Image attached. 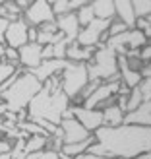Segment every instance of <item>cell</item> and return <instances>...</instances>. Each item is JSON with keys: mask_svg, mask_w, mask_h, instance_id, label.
Listing matches in <instances>:
<instances>
[{"mask_svg": "<svg viewBox=\"0 0 151 159\" xmlns=\"http://www.w3.org/2000/svg\"><path fill=\"white\" fill-rule=\"evenodd\" d=\"M93 136H95V144L87 152L93 155L138 159L145 153H151V126L122 124L118 128L103 126Z\"/></svg>", "mask_w": 151, "mask_h": 159, "instance_id": "1", "label": "cell"}, {"mask_svg": "<svg viewBox=\"0 0 151 159\" xmlns=\"http://www.w3.org/2000/svg\"><path fill=\"white\" fill-rule=\"evenodd\" d=\"M43 89V84L39 80L23 70L21 76L16 80V82L8 87V89L0 91V103H4L8 113H14V115H20L23 111H27L29 103L35 99V95Z\"/></svg>", "mask_w": 151, "mask_h": 159, "instance_id": "2", "label": "cell"}, {"mask_svg": "<svg viewBox=\"0 0 151 159\" xmlns=\"http://www.w3.org/2000/svg\"><path fill=\"white\" fill-rule=\"evenodd\" d=\"M70 107H72V101L64 95V91L51 93L49 89L43 87L35 95V99L29 103L27 118H45V120L60 126L62 118H64V115L68 113Z\"/></svg>", "mask_w": 151, "mask_h": 159, "instance_id": "3", "label": "cell"}, {"mask_svg": "<svg viewBox=\"0 0 151 159\" xmlns=\"http://www.w3.org/2000/svg\"><path fill=\"white\" fill-rule=\"evenodd\" d=\"M89 82H109L110 78L118 76V54L107 43L97 47L91 62L87 64Z\"/></svg>", "mask_w": 151, "mask_h": 159, "instance_id": "4", "label": "cell"}, {"mask_svg": "<svg viewBox=\"0 0 151 159\" xmlns=\"http://www.w3.org/2000/svg\"><path fill=\"white\" fill-rule=\"evenodd\" d=\"M62 78V91L70 101H76L79 93L85 89L89 84V74H87V64L82 62H68L64 72L60 74Z\"/></svg>", "mask_w": 151, "mask_h": 159, "instance_id": "5", "label": "cell"}, {"mask_svg": "<svg viewBox=\"0 0 151 159\" xmlns=\"http://www.w3.org/2000/svg\"><path fill=\"white\" fill-rule=\"evenodd\" d=\"M109 27L110 21L105 20H95L93 23H89L87 27H83L78 35V43L82 47H91V49H97L99 45L109 41Z\"/></svg>", "mask_w": 151, "mask_h": 159, "instance_id": "6", "label": "cell"}, {"mask_svg": "<svg viewBox=\"0 0 151 159\" xmlns=\"http://www.w3.org/2000/svg\"><path fill=\"white\" fill-rule=\"evenodd\" d=\"M23 20L29 27H41L43 23L56 21V16L52 12V2L51 0H33V4L23 12Z\"/></svg>", "mask_w": 151, "mask_h": 159, "instance_id": "7", "label": "cell"}, {"mask_svg": "<svg viewBox=\"0 0 151 159\" xmlns=\"http://www.w3.org/2000/svg\"><path fill=\"white\" fill-rule=\"evenodd\" d=\"M72 116L91 134H95L99 128L105 126V116H103V111L99 109H85L82 105H72Z\"/></svg>", "mask_w": 151, "mask_h": 159, "instance_id": "8", "label": "cell"}, {"mask_svg": "<svg viewBox=\"0 0 151 159\" xmlns=\"http://www.w3.org/2000/svg\"><path fill=\"white\" fill-rule=\"evenodd\" d=\"M27 31H29V25L25 23L23 18L16 20V21H10V23H8V29H6L4 45L6 47H12V49H16V51H20L21 47H25L29 43Z\"/></svg>", "mask_w": 151, "mask_h": 159, "instance_id": "9", "label": "cell"}, {"mask_svg": "<svg viewBox=\"0 0 151 159\" xmlns=\"http://www.w3.org/2000/svg\"><path fill=\"white\" fill-rule=\"evenodd\" d=\"M41 64H43V47L39 43H27L25 47L20 49V68L31 72Z\"/></svg>", "mask_w": 151, "mask_h": 159, "instance_id": "10", "label": "cell"}, {"mask_svg": "<svg viewBox=\"0 0 151 159\" xmlns=\"http://www.w3.org/2000/svg\"><path fill=\"white\" fill-rule=\"evenodd\" d=\"M60 128L64 132V144H79V142H85L93 136V134L89 130H85L76 118H62Z\"/></svg>", "mask_w": 151, "mask_h": 159, "instance_id": "11", "label": "cell"}, {"mask_svg": "<svg viewBox=\"0 0 151 159\" xmlns=\"http://www.w3.org/2000/svg\"><path fill=\"white\" fill-rule=\"evenodd\" d=\"M68 66V60H56V58H52V60H43V64L35 68V70H31V74H33L41 84H45L49 78L52 76H60L62 72H64V68Z\"/></svg>", "mask_w": 151, "mask_h": 159, "instance_id": "12", "label": "cell"}, {"mask_svg": "<svg viewBox=\"0 0 151 159\" xmlns=\"http://www.w3.org/2000/svg\"><path fill=\"white\" fill-rule=\"evenodd\" d=\"M56 25H58V31L68 39L70 43L78 41V35H79V31H82V25H79V21H78L76 12L66 14V16H62V18H56Z\"/></svg>", "mask_w": 151, "mask_h": 159, "instance_id": "13", "label": "cell"}, {"mask_svg": "<svg viewBox=\"0 0 151 159\" xmlns=\"http://www.w3.org/2000/svg\"><path fill=\"white\" fill-rule=\"evenodd\" d=\"M114 8H116V20H120L128 29L136 27V12H134V4L132 0H114Z\"/></svg>", "mask_w": 151, "mask_h": 159, "instance_id": "14", "label": "cell"}, {"mask_svg": "<svg viewBox=\"0 0 151 159\" xmlns=\"http://www.w3.org/2000/svg\"><path fill=\"white\" fill-rule=\"evenodd\" d=\"M97 49H91V47H82L78 41L68 45V52H66V60L68 62H82V64H89L93 54Z\"/></svg>", "mask_w": 151, "mask_h": 159, "instance_id": "15", "label": "cell"}, {"mask_svg": "<svg viewBox=\"0 0 151 159\" xmlns=\"http://www.w3.org/2000/svg\"><path fill=\"white\" fill-rule=\"evenodd\" d=\"M118 72H120V80L122 84L128 87V89H134V87H138L141 84V74L136 72V70H132L128 66V62H126V57H118Z\"/></svg>", "mask_w": 151, "mask_h": 159, "instance_id": "16", "label": "cell"}, {"mask_svg": "<svg viewBox=\"0 0 151 159\" xmlns=\"http://www.w3.org/2000/svg\"><path fill=\"white\" fill-rule=\"evenodd\" d=\"M124 124H138V126H151V101H145L138 111L128 113Z\"/></svg>", "mask_w": 151, "mask_h": 159, "instance_id": "17", "label": "cell"}, {"mask_svg": "<svg viewBox=\"0 0 151 159\" xmlns=\"http://www.w3.org/2000/svg\"><path fill=\"white\" fill-rule=\"evenodd\" d=\"M91 8H93L95 18H97V20L113 21L116 18L114 0H91Z\"/></svg>", "mask_w": 151, "mask_h": 159, "instance_id": "18", "label": "cell"}, {"mask_svg": "<svg viewBox=\"0 0 151 159\" xmlns=\"http://www.w3.org/2000/svg\"><path fill=\"white\" fill-rule=\"evenodd\" d=\"M52 2V12L56 18H62L66 14L78 12L79 8H83L87 4V0H51Z\"/></svg>", "mask_w": 151, "mask_h": 159, "instance_id": "19", "label": "cell"}, {"mask_svg": "<svg viewBox=\"0 0 151 159\" xmlns=\"http://www.w3.org/2000/svg\"><path fill=\"white\" fill-rule=\"evenodd\" d=\"M103 116H105V126L107 128H118V126L124 124L126 113L114 103V105H109L103 109Z\"/></svg>", "mask_w": 151, "mask_h": 159, "instance_id": "20", "label": "cell"}, {"mask_svg": "<svg viewBox=\"0 0 151 159\" xmlns=\"http://www.w3.org/2000/svg\"><path fill=\"white\" fill-rule=\"evenodd\" d=\"M45 149H51V136H29L23 153L29 155L35 152H45Z\"/></svg>", "mask_w": 151, "mask_h": 159, "instance_id": "21", "label": "cell"}, {"mask_svg": "<svg viewBox=\"0 0 151 159\" xmlns=\"http://www.w3.org/2000/svg\"><path fill=\"white\" fill-rule=\"evenodd\" d=\"M95 144V136H91L89 140H85V142H79V144H64V148H62V152L60 153H64L68 157H79V155H83L89 152V148Z\"/></svg>", "mask_w": 151, "mask_h": 159, "instance_id": "22", "label": "cell"}, {"mask_svg": "<svg viewBox=\"0 0 151 159\" xmlns=\"http://www.w3.org/2000/svg\"><path fill=\"white\" fill-rule=\"evenodd\" d=\"M141 105H144V95H141V91L138 87H134V89H130L128 97H126V115L138 111Z\"/></svg>", "mask_w": 151, "mask_h": 159, "instance_id": "23", "label": "cell"}, {"mask_svg": "<svg viewBox=\"0 0 151 159\" xmlns=\"http://www.w3.org/2000/svg\"><path fill=\"white\" fill-rule=\"evenodd\" d=\"M76 16H78V21H79V25H82V29L83 27H87L89 23H93L95 20V12H93V8H91V2H87L83 8H79V10L76 12Z\"/></svg>", "mask_w": 151, "mask_h": 159, "instance_id": "24", "label": "cell"}, {"mask_svg": "<svg viewBox=\"0 0 151 159\" xmlns=\"http://www.w3.org/2000/svg\"><path fill=\"white\" fill-rule=\"evenodd\" d=\"M126 31H128V27H126L120 20L114 18L113 21H110V27H109V39H110V37H118V35L126 33Z\"/></svg>", "mask_w": 151, "mask_h": 159, "instance_id": "25", "label": "cell"}, {"mask_svg": "<svg viewBox=\"0 0 151 159\" xmlns=\"http://www.w3.org/2000/svg\"><path fill=\"white\" fill-rule=\"evenodd\" d=\"M58 152H52V149H45V152H35L25 155V159H58Z\"/></svg>", "mask_w": 151, "mask_h": 159, "instance_id": "26", "label": "cell"}, {"mask_svg": "<svg viewBox=\"0 0 151 159\" xmlns=\"http://www.w3.org/2000/svg\"><path fill=\"white\" fill-rule=\"evenodd\" d=\"M138 89L141 91V95H144V103L151 101V78H144V80H141V84L138 85Z\"/></svg>", "mask_w": 151, "mask_h": 159, "instance_id": "27", "label": "cell"}, {"mask_svg": "<svg viewBox=\"0 0 151 159\" xmlns=\"http://www.w3.org/2000/svg\"><path fill=\"white\" fill-rule=\"evenodd\" d=\"M140 60L144 62V64H149V62H151V41L140 51Z\"/></svg>", "mask_w": 151, "mask_h": 159, "instance_id": "28", "label": "cell"}, {"mask_svg": "<svg viewBox=\"0 0 151 159\" xmlns=\"http://www.w3.org/2000/svg\"><path fill=\"white\" fill-rule=\"evenodd\" d=\"M12 148H14V142H10L4 136H0V155H2V153H10Z\"/></svg>", "mask_w": 151, "mask_h": 159, "instance_id": "29", "label": "cell"}, {"mask_svg": "<svg viewBox=\"0 0 151 159\" xmlns=\"http://www.w3.org/2000/svg\"><path fill=\"white\" fill-rule=\"evenodd\" d=\"M8 20H2L0 18V43H4V37H6V29H8Z\"/></svg>", "mask_w": 151, "mask_h": 159, "instance_id": "30", "label": "cell"}, {"mask_svg": "<svg viewBox=\"0 0 151 159\" xmlns=\"http://www.w3.org/2000/svg\"><path fill=\"white\" fill-rule=\"evenodd\" d=\"M149 27H151V25H149L147 20H136V29H140V31H144V33H145Z\"/></svg>", "mask_w": 151, "mask_h": 159, "instance_id": "31", "label": "cell"}, {"mask_svg": "<svg viewBox=\"0 0 151 159\" xmlns=\"http://www.w3.org/2000/svg\"><path fill=\"white\" fill-rule=\"evenodd\" d=\"M37 35H39L37 27H29V31H27V39H29V43H37Z\"/></svg>", "mask_w": 151, "mask_h": 159, "instance_id": "32", "label": "cell"}, {"mask_svg": "<svg viewBox=\"0 0 151 159\" xmlns=\"http://www.w3.org/2000/svg\"><path fill=\"white\" fill-rule=\"evenodd\" d=\"M76 159H116V157H105V155H93V153H83Z\"/></svg>", "mask_w": 151, "mask_h": 159, "instance_id": "33", "label": "cell"}, {"mask_svg": "<svg viewBox=\"0 0 151 159\" xmlns=\"http://www.w3.org/2000/svg\"><path fill=\"white\" fill-rule=\"evenodd\" d=\"M16 4H18V8H20L21 14H23V12H25L27 8H29L31 4H33V2H31V0H16Z\"/></svg>", "mask_w": 151, "mask_h": 159, "instance_id": "34", "label": "cell"}, {"mask_svg": "<svg viewBox=\"0 0 151 159\" xmlns=\"http://www.w3.org/2000/svg\"><path fill=\"white\" fill-rule=\"evenodd\" d=\"M0 159H14V155H12V152L10 153H2V155H0Z\"/></svg>", "mask_w": 151, "mask_h": 159, "instance_id": "35", "label": "cell"}, {"mask_svg": "<svg viewBox=\"0 0 151 159\" xmlns=\"http://www.w3.org/2000/svg\"><path fill=\"white\" fill-rule=\"evenodd\" d=\"M58 159H76V157H68V155H64V153H60Z\"/></svg>", "mask_w": 151, "mask_h": 159, "instance_id": "36", "label": "cell"}, {"mask_svg": "<svg viewBox=\"0 0 151 159\" xmlns=\"http://www.w3.org/2000/svg\"><path fill=\"white\" fill-rule=\"evenodd\" d=\"M145 37H147V39H149V41H151V27H149V29H147V31H145Z\"/></svg>", "mask_w": 151, "mask_h": 159, "instance_id": "37", "label": "cell"}, {"mask_svg": "<svg viewBox=\"0 0 151 159\" xmlns=\"http://www.w3.org/2000/svg\"><path fill=\"white\" fill-rule=\"evenodd\" d=\"M147 21H149V25H151V16H149V18H147Z\"/></svg>", "mask_w": 151, "mask_h": 159, "instance_id": "38", "label": "cell"}, {"mask_svg": "<svg viewBox=\"0 0 151 159\" xmlns=\"http://www.w3.org/2000/svg\"><path fill=\"white\" fill-rule=\"evenodd\" d=\"M0 64H2V60H0Z\"/></svg>", "mask_w": 151, "mask_h": 159, "instance_id": "39", "label": "cell"}]
</instances>
